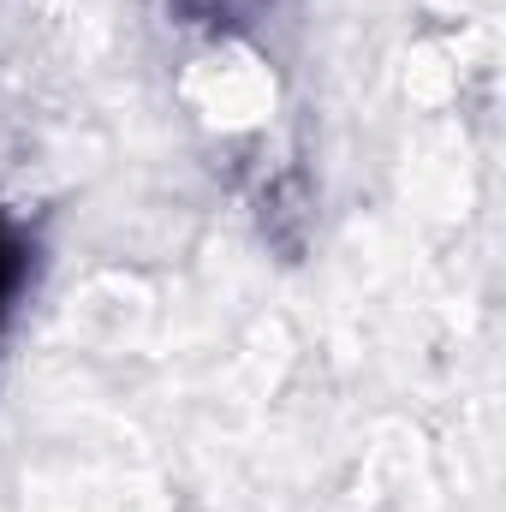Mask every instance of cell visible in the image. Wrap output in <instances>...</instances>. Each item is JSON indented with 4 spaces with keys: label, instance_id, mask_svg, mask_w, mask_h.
Here are the masks:
<instances>
[{
    "label": "cell",
    "instance_id": "6da1fadb",
    "mask_svg": "<svg viewBox=\"0 0 506 512\" xmlns=\"http://www.w3.org/2000/svg\"><path fill=\"white\" fill-rule=\"evenodd\" d=\"M18 280H24V245H18L12 221L0 215V316H6L12 298H18Z\"/></svg>",
    "mask_w": 506,
    "mask_h": 512
}]
</instances>
